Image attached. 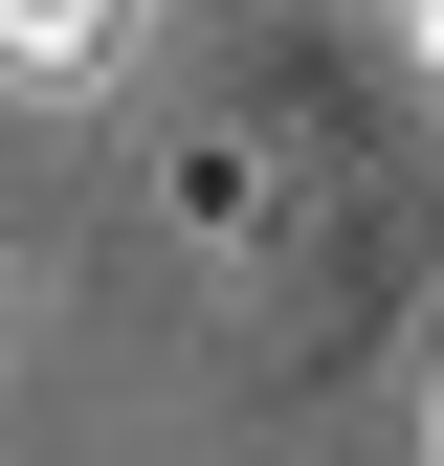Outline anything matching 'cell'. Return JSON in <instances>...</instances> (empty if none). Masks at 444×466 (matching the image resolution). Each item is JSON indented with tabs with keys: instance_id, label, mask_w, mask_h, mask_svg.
<instances>
[{
	"instance_id": "3",
	"label": "cell",
	"mask_w": 444,
	"mask_h": 466,
	"mask_svg": "<svg viewBox=\"0 0 444 466\" xmlns=\"http://www.w3.org/2000/svg\"><path fill=\"white\" fill-rule=\"evenodd\" d=\"M422 422H444V400H422Z\"/></svg>"
},
{
	"instance_id": "1",
	"label": "cell",
	"mask_w": 444,
	"mask_h": 466,
	"mask_svg": "<svg viewBox=\"0 0 444 466\" xmlns=\"http://www.w3.org/2000/svg\"><path fill=\"white\" fill-rule=\"evenodd\" d=\"M111 45H134V0H0V67L23 89H89Z\"/></svg>"
},
{
	"instance_id": "2",
	"label": "cell",
	"mask_w": 444,
	"mask_h": 466,
	"mask_svg": "<svg viewBox=\"0 0 444 466\" xmlns=\"http://www.w3.org/2000/svg\"><path fill=\"white\" fill-rule=\"evenodd\" d=\"M400 23H422V89H444V0H400Z\"/></svg>"
}]
</instances>
